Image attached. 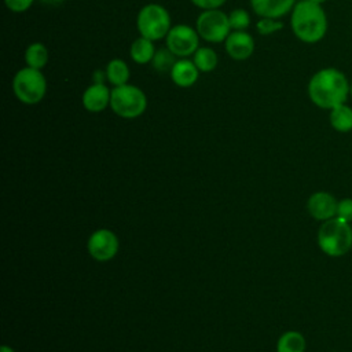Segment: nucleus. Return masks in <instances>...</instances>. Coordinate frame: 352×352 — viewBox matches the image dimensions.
<instances>
[{
  "label": "nucleus",
  "mask_w": 352,
  "mask_h": 352,
  "mask_svg": "<svg viewBox=\"0 0 352 352\" xmlns=\"http://www.w3.org/2000/svg\"><path fill=\"white\" fill-rule=\"evenodd\" d=\"M309 100L319 109L331 110L342 103L351 94V81L346 74L333 66L315 72L307 85Z\"/></svg>",
  "instance_id": "f257e3e1"
},
{
  "label": "nucleus",
  "mask_w": 352,
  "mask_h": 352,
  "mask_svg": "<svg viewBox=\"0 0 352 352\" xmlns=\"http://www.w3.org/2000/svg\"><path fill=\"white\" fill-rule=\"evenodd\" d=\"M293 34L305 44H316L324 38L329 28L327 15L322 4L311 0H300L290 12Z\"/></svg>",
  "instance_id": "f03ea898"
},
{
  "label": "nucleus",
  "mask_w": 352,
  "mask_h": 352,
  "mask_svg": "<svg viewBox=\"0 0 352 352\" xmlns=\"http://www.w3.org/2000/svg\"><path fill=\"white\" fill-rule=\"evenodd\" d=\"M318 245L327 256H344L352 248V227L338 217L323 221L318 231Z\"/></svg>",
  "instance_id": "7ed1b4c3"
},
{
  "label": "nucleus",
  "mask_w": 352,
  "mask_h": 352,
  "mask_svg": "<svg viewBox=\"0 0 352 352\" xmlns=\"http://www.w3.org/2000/svg\"><path fill=\"white\" fill-rule=\"evenodd\" d=\"M110 109L125 120L140 117L147 109V96L142 88L133 84H124L111 88Z\"/></svg>",
  "instance_id": "20e7f679"
},
{
  "label": "nucleus",
  "mask_w": 352,
  "mask_h": 352,
  "mask_svg": "<svg viewBox=\"0 0 352 352\" xmlns=\"http://www.w3.org/2000/svg\"><path fill=\"white\" fill-rule=\"evenodd\" d=\"M12 91L23 104H37L47 94V80L41 70L25 66L14 76Z\"/></svg>",
  "instance_id": "39448f33"
},
{
  "label": "nucleus",
  "mask_w": 352,
  "mask_h": 352,
  "mask_svg": "<svg viewBox=\"0 0 352 352\" xmlns=\"http://www.w3.org/2000/svg\"><path fill=\"white\" fill-rule=\"evenodd\" d=\"M136 28L142 37L158 41L170 30V15L168 10L157 3L143 6L136 16Z\"/></svg>",
  "instance_id": "423d86ee"
},
{
  "label": "nucleus",
  "mask_w": 352,
  "mask_h": 352,
  "mask_svg": "<svg viewBox=\"0 0 352 352\" xmlns=\"http://www.w3.org/2000/svg\"><path fill=\"white\" fill-rule=\"evenodd\" d=\"M195 29L199 37L208 43L217 44L226 41L227 36L231 33L228 14L220 8L205 10L197 16Z\"/></svg>",
  "instance_id": "0eeeda50"
},
{
  "label": "nucleus",
  "mask_w": 352,
  "mask_h": 352,
  "mask_svg": "<svg viewBox=\"0 0 352 352\" xmlns=\"http://www.w3.org/2000/svg\"><path fill=\"white\" fill-rule=\"evenodd\" d=\"M199 34L195 28L177 23L170 28L165 37L166 48L177 58H188L199 48Z\"/></svg>",
  "instance_id": "6e6552de"
},
{
  "label": "nucleus",
  "mask_w": 352,
  "mask_h": 352,
  "mask_svg": "<svg viewBox=\"0 0 352 352\" xmlns=\"http://www.w3.org/2000/svg\"><path fill=\"white\" fill-rule=\"evenodd\" d=\"M120 249V239L117 234L109 228H99L94 231L87 242L89 256L99 261L106 263L116 257Z\"/></svg>",
  "instance_id": "1a4fd4ad"
},
{
  "label": "nucleus",
  "mask_w": 352,
  "mask_h": 352,
  "mask_svg": "<svg viewBox=\"0 0 352 352\" xmlns=\"http://www.w3.org/2000/svg\"><path fill=\"white\" fill-rule=\"evenodd\" d=\"M226 52L235 60H245L254 52V38L246 30H231L224 41Z\"/></svg>",
  "instance_id": "9d476101"
},
{
  "label": "nucleus",
  "mask_w": 352,
  "mask_h": 352,
  "mask_svg": "<svg viewBox=\"0 0 352 352\" xmlns=\"http://www.w3.org/2000/svg\"><path fill=\"white\" fill-rule=\"evenodd\" d=\"M111 89L104 82H92L81 96L84 109L89 113H100L110 106Z\"/></svg>",
  "instance_id": "9b49d317"
},
{
  "label": "nucleus",
  "mask_w": 352,
  "mask_h": 352,
  "mask_svg": "<svg viewBox=\"0 0 352 352\" xmlns=\"http://www.w3.org/2000/svg\"><path fill=\"white\" fill-rule=\"evenodd\" d=\"M337 205L338 202L336 201V198L326 191H318L314 192L307 202V209L309 212V214L320 221H326L330 220L333 217H336L337 214Z\"/></svg>",
  "instance_id": "f8f14e48"
},
{
  "label": "nucleus",
  "mask_w": 352,
  "mask_h": 352,
  "mask_svg": "<svg viewBox=\"0 0 352 352\" xmlns=\"http://www.w3.org/2000/svg\"><path fill=\"white\" fill-rule=\"evenodd\" d=\"M296 0H250V7L260 18L280 19L292 12Z\"/></svg>",
  "instance_id": "ddd939ff"
},
{
  "label": "nucleus",
  "mask_w": 352,
  "mask_h": 352,
  "mask_svg": "<svg viewBox=\"0 0 352 352\" xmlns=\"http://www.w3.org/2000/svg\"><path fill=\"white\" fill-rule=\"evenodd\" d=\"M199 70L195 66V63L192 62V59L188 58H179L173 67L169 72L170 80L175 85L180 87V88H188L192 87L199 77Z\"/></svg>",
  "instance_id": "4468645a"
},
{
  "label": "nucleus",
  "mask_w": 352,
  "mask_h": 352,
  "mask_svg": "<svg viewBox=\"0 0 352 352\" xmlns=\"http://www.w3.org/2000/svg\"><path fill=\"white\" fill-rule=\"evenodd\" d=\"M155 51L157 50L154 47V41L153 40H148L146 37L139 36L131 44L129 56L138 65H147V63H151V60H153V58L155 55Z\"/></svg>",
  "instance_id": "2eb2a0df"
},
{
  "label": "nucleus",
  "mask_w": 352,
  "mask_h": 352,
  "mask_svg": "<svg viewBox=\"0 0 352 352\" xmlns=\"http://www.w3.org/2000/svg\"><path fill=\"white\" fill-rule=\"evenodd\" d=\"M330 125L334 131L340 133H346L352 131V107L342 103L330 110L329 114Z\"/></svg>",
  "instance_id": "dca6fc26"
},
{
  "label": "nucleus",
  "mask_w": 352,
  "mask_h": 352,
  "mask_svg": "<svg viewBox=\"0 0 352 352\" xmlns=\"http://www.w3.org/2000/svg\"><path fill=\"white\" fill-rule=\"evenodd\" d=\"M104 72H106V80L113 87L128 84V80L131 77V70H129L128 63L120 58L111 59L107 63Z\"/></svg>",
  "instance_id": "f3484780"
},
{
  "label": "nucleus",
  "mask_w": 352,
  "mask_h": 352,
  "mask_svg": "<svg viewBox=\"0 0 352 352\" xmlns=\"http://www.w3.org/2000/svg\"><path fill=\"white\" fill-rule=\"evenodd\" d=\"M23 58L26 66L43 70L48 62V50L43 43L34 41L26 47Z\"/></svg>",
  "instance_id": "a211bd4d"
},
{
  "label": "nucleus",
  "mask_w": 352,
  "mask_h": 352,
  "mask_svg": "<svg viewBox=\"0 0 352 352\" xmlns=\"http://www.w3.org/2000/svg\"><path fill=\"white\" fill-rule=\"evenodd\" d=\"M305 346L304 336L300 331L289 330L278 338L276 352H304Z\"/></svg>",
  "instance_id": "6ab92c4d"
},
{
  "label": "nucleus",
  "mask_w": 352,
  "mask_h": 352,
  "mask_svg": "<svg viewBox=\"0 0 352 352\" xmlns=\"http://www.w3.org/2000/svg\"><path fill=\"white\" fill-rule=\"evenodd\" d=\"M192 62L201 73H209L217 67L219 56L213 48L199 47L192 55Z\"/></svg>",
  "instance_id": "aec40b11"
},
{
  "label": "nucleus",
  "mask_w": 352,
  "mask_h": 352,
  "mask_svg": "<svg viewBox=\"0 0 352 352\" xmlns=\"http://www.w3.org/2000/svg\"><path fill=\"white\" fill-rule=\"evenodd\" d=\"M176 58L177 56L173 55L168 48H161V50L155 51V55H154V58L151 60V65L160 73L170 72V69L173 67L175 62L177 60Z\"/></svg>",
  "instance_id": "412c9836"
},
{
  "label": "nucleus",
  "mask_w": 352,
  "mask_h": 352,
  "mask_svg": "<svg viewBox=\"0 0 352 352\" xmlns=\"http://www.w3.org/2000/svg\"><path fill=\"white\" fill-rule=\"evenodd\" d=\"M231 30H246L250 25V15L243 8H235L228 14Z\"/></svg>",
  "instance_id": "4be33fe9"
},
{
  "label": "nucleus",
  "mask_w": 352,
  "mask_h": 352,
  "mask_svg": "<svg viewBox=\"0 0 352 352\" xmlns=\"http://www.w3.org/2000/svg\"><path fill=\"white\" fill-rule=\"evenodd\" d=\"M283 29V23L279 19L274 18H260L256 23V30L261 36H271Z\"/></svg>",
  "instance_id": "5701e85b"
},
{
  "label": "nucleus",
  "mask_w": 352,
  "mask_h": 352,
  "mask_svg": "<svg viewBox=\"0 0 352 352\" xmlns=\"http://www.w3.org/2000/svg\"><path fill=\"white\" fill-rule=\"evenodd\" d=\"M336 217H338L346 223L352 221V198H344V199L338 201Z\"/></svg>",
  "instance_id": "b1692460"
},
{
  "label": "nucleus",
  "mask_w": 352,
  "mask_h": 352,
  "mask_svg": "<svg viewBox=\"0 0 352 352\" xmlns=\"http://www.w3.org/2000/svg\"><path fill=\"white\" fill-rule=\"evenodd\" d=\"M33 1L34 0H4V4L11 12L21 14L28 11L32 7Z\"/></svg>",
  "instance_id": "393cba45"
},
{
  "label": "nucleus",
  "mask_w": 352,
  "mask_h": 352,
  "mask_svg": "<svg viewBox=\"0 0 352 352\" xmlns=\"http://www.w3.org/2000/svg\"><path fill=\"white\" fill-rule=\"evenodd\" d=\"M226 1H227V0H191V3H192L195 7L201 8L202 11H205V10H217V8H220Z\"/></svg>",
  "instance_id": "a878e982"
},
{
  "label": "nucleus",
  "mask_w": 352,
  "mask_h": 352,
  "mask_svg": "<svg viewBox=\"0 0 352 352\" xmlns=\"http://www.w3.org/2000/svg\"><path fill=\"white\" fill-rule=\"evenodd\" d=\"M40 3L43 4H47V6H59L62 4L65 0H38Z\"/></svg>",
  "instance_id": "bb28decb"
},
{
  "label": "nucleus",
  "mask_w": 352,
  "mask_h": 352,
  "mask_svg": "<svg viewBox=\"0 0 352 352\" xmlns=\"http://www.w3.org/2000/svg\"><path fill=\"white\" fill-rule=\"evenodd\" d=\"M0 352H15L11 346H8V345H3L1 346V349H0Z\"/></svg>",
  "instance_id": "cd10ccee"
},
{
  "label": "nucleus",
  "mask_w": 352,
  "mask_h": 352,
  "mask_svg": "<svg viewBox=\"0 0 352 352\" xmlns=\"http://www.w3.org/2000/svg\"><path fill=\"white\" fill-rule=\"evenodd\" d=\"M311 1H314V3H318V4H322V6H323V3H326L327 0H311Z\"/></svg>",
  "instance_id": "c85d7f7f"
},
{
  "label": "nucleus",
  "mask_w": 352,
  "mask_h": 352,
  "mask_svg": "<svg viewBox=\"0 0 352 352\" xmlns=\"http://www.w3.org/2000/svg\"><path fill=\"white\" fill-rule=\"evenodd\" d=\"M349 96H352V81H351V94H349Z\"/></svg>",
  "instance_id": "c756f323"
}]
</instances>
